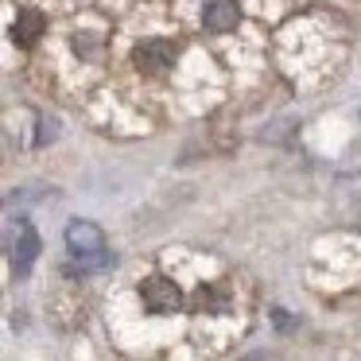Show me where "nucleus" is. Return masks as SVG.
Segmentation results:
<instances>
[{"label": "nucleus", "instance_id": "nucleus-5", "mask_svg": "<svg viewBox=\"0 0 361 361\" xmlns=\"http://www.w3.org/2000/svg\"><path fill=\"white\" fill-rule=\"evenodd\" d=\"M202 20H206L210 32H233L237 20H241V8H237V0H210Z\"/></svg>", "mask_w": 361, "mask_h": 361}, {"label": "nucleus", "instance_id": "nucleus-6", "mask_svg": "<svg viewBox=\"0 0 361 361\" xmlns=\"http://www.w3.org/2000/svg\"><path fill=\"white\" fill-rule=\"evenodd\" d=\"M43 12H35V8H20V16H16V43L20 47H35V39L43 35Z\"/></svg>", "mask_w": 361, "mask_h": 361}, {"label": "nucleus", "instance_id": "nucleus-4", "mask_svg": "<svg viewBox=\"0 0 361 361\" xmlns=\"http://www.w3.org/2000/svg\"><path fill=\"white\" fill-rule=\"evenodd\" d=\"M8 257H12V268H16L20 276L32 268V260L39 257V237H35V229L27 226V221H20V233L8 237Z\"/></svg>", "mask_w": 361, "mask_h": 361}, {"label": "nucleus", "instance_id": "nucleus-2", "mask_svg": "<svg viewBox=\"0 0 361 361\" xmlns=\"http://www.w3.org/2000/svg\"><path fill=\"white\" fill-rule=\"evenodd\" d=\"M175 51H179V47H175L171 39H144V43H136L133 63H136V71H140V74H164V71H171Z\"/></svg>", "mask_w": 361, "mask_h": 361}, {"label": "nucleus", "instance_id": "nucleus-3", "mask_svg": "<svg viewBox=\"0 0 361 361\" xmlns=\"http://www.w3.org/2000/svg\"><path fill=\"white\" fill-rule=\"evenodd\" d=\"M140 295H144V307L156 311V314H167V311H179L183 307V291L175 288V280H167V276H148Z\"/></svg>", "mask_w": 361, "mask_h": 361}, {"label": "nucleus", "instance_id": "nucleus-1", "mask_svg": "<svg viewBox=\"0 0 361 361\" xmlns=\"http://www.w3.org/2000/svg\"><path fill=\"white\" fill-rule=\"evenodd\" d=\"M66 249L82 264V272H97V268L109 264V245L94 221H71L66 226Z\"/></svg>", "mask_w": 361, "mask_h": 361}]
</instances>
